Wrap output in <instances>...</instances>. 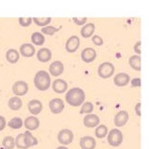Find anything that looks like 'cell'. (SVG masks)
<instances>
[{"mask_svg":"<svg viewBox=\"0 0 149 149\" xmlns=\"http://www.w3.org/2000/svg\"><path fill=\"white\" fill-rule=\"evenodd\" d=\"M52 86H53V90L55 93H57V94H63V93H65L68 89V83L65 80L56 79L54 81Z\"/></svg>","mask_w":149,"mask_h":149,"instance_id":"5bb4252c","label":"cell"},{"mask_svg":"<svg viewBox=\"0 0 149 149\" xmlns=\"http://www.w3.org/2000/svg\"><path fill=\"white\" fill-rule=\"evenodd\" d=\"M107 141L111 146L117 147L123 142V133L118 129L111 130L107 134Z\"/></svg>","mask_w":149,"mask_h":149,"instance_id":"3957f363","label":"cell"},{"mask_svg":"<svg viewBox=\"0 0 149 149\" xmlns=\"http://www.w3.org/2000/svg\"><path fill=\"white\" fill-rule=\"evenodd\" d=\"M36 53L35 47L31 43H24L20 47V54L24 57H31Z\"/></svg>","mask_w":149,"mask_h":149,"instance_id":"d6986e66","label":"cell"},{"mask_svg":"<svg viewBox=\"0 0 149 149\" xmlns=\"http://www.w3.org/2000/svg\"><path fill=\"white\" fill-rule=\"evenodd\" d=\"M34 84L40 91H46L51 86L50 74L45 70H39L34 77Z\"/></svg>","mask_w":149,"mask_h":149,"instance_id":"7a4b0ae2","label":"cell"},{"mask_svg":"<svg viewBox=\"0 0 149 149\" xmlns=\"http://www.w3.org/2000/svg\"><path fill=\"white\" fill-rule=\"evenodd\" d=\"M37 58H38V60L42 63L49 62L51 59H52V52H51V50L48 48H41L40 50L38 51Z\"/></svg>","mask_w":149,"mask_h":149,"instance_id":"ac0fdd59","label":"cell"},{"mask_svg":"<svg viewBox=\"0 0 149 149\" xmlns=\"http://www.w3.org/2000/svg\"><path fill=\"white\" fill-rule=\"evenodd\" d=\"M114 125L116 127H123L129 121V113L127 111H119L114 116Z\"/></svg>","mask_w":149,"mask_h":149,"instance_id":"7c38bea8","label":"cell"},{"mask_svg":"<svg viewBox=\"0 0 149 149\" xmlns=\"http://www.w3.org/2000/svg\"><path fill=\"white\" fill-rule=\"evenodd\" d=\"M2 146L5 149H13L15 147V139L12 136H6L2 141Z\"/></svg>","mask_w":149,"mask_h":149,"instance_id":"4316f807","label":"cell"},{"mask_svg":"<svg viewBox=\"0 0 149 149\" xmlns=\"http://www.w3.org/2000/svg\"><path fill=\"white\" fill-rule=\"evenodd\" d=\"M66 101L70 106L73 107H77L84 103V100H86V93L80 87H73L70 88L69 91L67 92L65 96Z\"/></svg>","mask_w":149,"mask_h":149,"instance_id":"6da1fadb","label":"cell"},{"mask_svg":"<svg viewBox=\"0 0 149 149\" xmlns=\"http://www.w3.org/2000/svg\"><path fill=\"white\" fill-rule=\"evenodd\" d=\"M94 110V106L91 103L90 101H86L82 105V108H81L80 113H91Z\"/></svg>","mask_w":149,"mask_h":149,"instance_id":"4dcf8cb0","label":"cell"},{"mask_svg":"<svg viewBox=\"0 0 149 149\" xmlns=\"http://www.w3.org/2000/svg\"><path fill=\"white\" fill-rule=\"evenodd\" d=\"M130 82V77L125 72L117 73L113 78V83L116 86H126Z\"/></svg>","mask_w":149,"mask_h":149,"instance_id":"8fae6325","label":"cell"},{"mask_svg":"<svg viewBox=\"0 0 149 149\" xmlns=\"http://www.w3.org/2000/svg\"><path fill=\"white\" fill-rule=\"evenodd\" d=\"M15 146L19 149H27L26 144H25L24 133H21L17 135V137L15 139Z\"/></svg>","mask_w":149,"mask_h":149,"instance_id":"f546056e","label":"cell"},{"mask_svg":"<svg viewBox=\"0 0 149 149\" xmlns=\"http://www.w3.org/2000/svg\"><path fill=\"white\" fill-rule=\"evenodd\" d=\"M114 70H116V68H114L113 63L103 62L99 66V69H97V73H99L100 77L103 78V79H108V78L112 77V76L113 75Z\"/></svg>","mask_w":149,"mask_h":149,"instance_id":"277c9868","label":"cell"},{"mask_svg":"<svg viewBox=\"0 0 149 149\" xmlns=\"http://www.w3.org/2000/svg\"><path fill=\"white\" fill-rule=\"evenodd\" d=\"M49 108L53 113L58 114V113H61L63 112L64 108H65V103H64V101L61 99H59V97H55V99H53V100H50Z\"/></svg>","mask_w":149,"mask_h":149,"instance_id":"52a82bcc","label":"cell"},{"mask_svg":"<svg viewBox=\"0 0 149 149\" xmlns=\"http://www.w3.org/2000/svg\"><path fill=\"white\" fill-rule=\"evenodd\" d=\"M129 64L131 67V69L140 71L141 70V56L138 54H134L132 56H130V58L129 59Z\"/></svg>","mask_w":149,"mask_h":149,"instance_id":"cb8c5ba5","label":"cell"},{"mask_svg":"<svg viewBox=\"0 0 149 149\" xmlns=\"http://www.w3.org/2000/svg\"><path fill=\"white\" fill-rule=\"evenodd\" d=\"M92 42L96 46H101L103 44V40H102V38L100 36L95 35V36H92Z\"/></svg>","mask_w":149,"mask_h":149,"instance_id":"e575fe53","label":"cell"},{"mask_svg":"<svg viewBox=\"0 0 149 149\" xmlns=\"http://www.w3.org/2000/svg\"><path fill=\"white\" fill-rule=\"evenodd\" d=\"M97 57V52L95 49H93L91 47L84 48L82 53H81V58L82 60L86 63H91L96 59Z\"/></svg>","mask_w":149,"mask_h":149,"instance_id":"ba28073f","label":"cell"},{"mask_svg":"<svg viewBox=\"0 0 149 149\" xmlns=\"http://www.w3.org/2000/svg\"><path fill=\"white\" fill-rule=\"evenodd\" d=\"M108 134V127L105 125H100L96 127L95 130V135L97 138L99 139H102L106 137V135Z\"/></svg>","mask_w":149,"mask_h":149,"instance_id":"83f0119b","label":"cell"},{"mask_svg":"<svg viewBox=\"0 0 149 149\" xmlns=\"http://www.w3.org/2000/svg\"><path fill=\"white\" fill-rule=\"evenodd\" d=\"M23 125H24V122L20 117L11 118L8 123V126L10 127V129H13V130H19L23 127Z\"/></svg>","mask_w":149,"mask_h":149,"instance_id":"484cf974","label":"cell"},{"mask_svg":"<svg viewBox=\"0 0 149 149\" xmlns=\"http://www.w3.org/2000/svg\"><path fill=\"white\" fill-rule=\"evenodd\" d=\"M73 137H74L73 132L69 129H63L59 131L57 134L58 142L65 146L72 143V141H73Z\"/></svg>","mask_w":149,"mask_h":149,"instance_id":"5b68a950","label":"cell"},{"mask_svg":"<svg viewBox=\"0 0 149 149\" xmlns=\"http://www.w3.org/2000/svg\"><path fill=\"white\" fill-rule=\"evenodd\" d=\"M133 50H134V52L137 54L138 55L141 54V41H137L135 43V45H134V47H133Z\"/></svg>","mask_w":149,"mask_h":149,"instance_id":"8d00e7d4","label":"cell"},{"mask_svg":"<svg viewBox=\"0 0 149 149\" xmlns=\"http://www.w3.org/2000/svg\"><path fill=\"white\" fill-rule=\"evenodd\" d=\"M72 21H73L74 24L77 25H84L86 23L87 18L86 17H81V18H79V17H73V18H72Z\"/></svg>","mask_w":149,"mask_h":149,"instance_id":"836d02e7","label":"cell"},{"mask_svg":"<svg viewBox=\"0 0 149 149\" xmlns=\"http://www.w3.org/2000/svg\"><path fill=\"white\" fill-rule=\"evenodd\" d=\"M12 92L16 97L24 96L28 92V84L24 81H17L12 86Z\"/></svg>","mask_w":149,"mask_h":149,"instance_id":"8992f818","label":"cell"},{"mask_svg":"<svg viewBox=\"0 0 149 149\" xmlns=\"http://www.w3.org/2000/svg\"><path fill=\"white\" fill-rule=\"evenodd\" d=\"M63 71H64V64L59 60L54 61L49 66V72L52 76H55L56 77V76L61 75L63 73Z\"/></svg>","mask_w":149,"mask_h":149,"instance_id":"4fadbf2b","label":"cell"},{"mask_svg":"<svg viewBox=\"0 0 149 149\" xmlns=\"http://www.w3.org/2000/svg\"><path fill=\"white\" fill-rule=\"evenodd\" d=\"M31 41L35 45L41 46L45 42V37L40 32H34L31 36Z\"/></svg>","mask_w":149,"mask_h":149,"instance_id":"d4e9b609","label":"cell"},{"mask_svg":"<svg viewBox=\"0 0 149 149\" xmlns=\"http://www.w3.org/2000/svg\"><path fill=\"white\" fill-rule=\"evenodd\" d=\"M20 58V54L17 50L15 49H8L6 53V59L8 63L10 64H15L19 61Z\"/></svg>","mask_w":149,"mask_h":149,"instance_id":"ffe728a7","label":"cell"},{"mask_svg":"<svg viewBox=\"0 0 149 149\" xmlns=\"http://www.w3.org/2000/svg\"><path fill=\"white\" fill-rule=\"evenodd\" d=\"M80 46V39L77 36H71L66 42V50L68 53H74Z\"/></svg>","mask_w":149,"mask_h":149,"instance_id":"30bf717a","label":"cell"},{"mask_svg":"<svg viewBox=\"0 0 149 149\" xmlns=\"http://www.w3.org/2000/svg\"><path fill=\"white\" fill-rule=\"evenodd\" d=\"M59 30V28H55L54 26H45L43 28H41V33L45 34L47 36H53L54 33H56Z\"/></svg>","mask_w":149,"mask_h":149,"instance_id":"d6a6232c","label":"cell"},{"mask_svg":"<svg viewBox=\"0 0 149 149\" xmlns=\"http://www.w3.org/2000/svg\"><path fill=\"white\" fill-rule=\"evenodd\" d=\"M141 106H142L141 102H139V103H137V104H136V106H135V113H136V114H137L138 116H142V113H141Z\"/></svg>","mask_w":149,"mask_h":149,"instance_id":"f35d334b","label":"cell"},{"mask_svg":"<svg viewBox=\"0 0 149 149\" xmlns=\"http://www.w3.org/2000/svg\"><path fill=\"white\" fill-rule=\"evenodd\" d=\"M55 149H69L67 146H59V147H57V148H55Z\"/></svg>","mask_w":149,"mask_h":149,"instance_id":"ab89813d","label":"cell"},{"mask_svg":"<svg viewBox=\"0 0 149 149\" xmlns=\"http://www.w3.org/2000/svg\"><path fill=\"white\" fill-rule=\"evenodd\" d=\"M40 125V122L39 120V118H37L36 116H28L24 121V126L28 130H36L39 129Z\"/></svg>","mask_w":149,"mask_h":149,"instance_id":"2e32d148","label":"cell"},{"mask_svg":"<svg viewBox=\"0 0 149 149\" xmlns=\"http://www.w3.org/2000/svg\"><path fill=\"white\" fill-rule=\"evenodd\" d=\"M80 146L82 149H95L96 140L91 136H84L80 139Z\"/></svg>","mask_w":149,"mask_h":149,"instance_id":"9a60e30c","label":"cell"},{"mask_svg":"<svg viewBox=\"0 0 149 149\" xmlns=\"http://www.w3.org/2000/svg\"><path fill=\"white\" fill-rule=\"evenodd\" d=\"M100 122V117L94 113H88L84 118V126L86 127H97Z\"/></svg>","mask_w":149,"mask_h":149,"instance_id":"9c48e42d","label":"cell"},{"mask_svg":"<svg viewBox=\"0 0 149 149\" xmlns=\"http://www.w3.org/2000/svg\"><path fill=\"white\" fill-rule=\"evenodd\" d=\"M24 137L25 144H26L27 148L31 147V146H37L38 143H39L38 139L34 137V136L32 135V133L29 130H26L24 133Z\"/></svg>","mask_w":149,"mask_h":149,"instance_id":"603a6c76","label":"cell"},{"mask_svg":"<svg viewBox=\"0 0 149 149\" xmlns=\"http://www.w3.org/2000/svg\"><path fill=\"white\" fill-rule=\"evenodd\" d=\"M130 86L132 87H140L141 86V79L133 78L132 80H130Z\"/></svg>","mask_w":149,"mask_h":149,"instance_id":"d590c367","label":"cell"},{"mask_svg":"<svg viewBox=\"0 0 149 149\" xmlns=\"http://www.w3.org/2000/svg\"><path fill=\"white\" fill-rule=\"evenodd\" d=\"M42 107H43L42 103L39 100H32L27 104L28 111L32 114H34V116H37V114L40 113V112L42 111Z\"/></svg>","mask_w":149,"mask_h":149,"instance_id":"e0dca14e","label":"cell"},{"mask_svg":"<svg viewBox=\"0 0 149 149\" xmlns=\"http://www.w3.org/2000/svg\"><path fill=\"white\" fill-rule=\"evenodd\" d=\"M6 125H7V122H6L5 117L0 116V131H2L4 129H5Z\"/></svg>","mask_w":149,"mask_h":149,"instance_id":"74e56055","label":"cell"},{"mask_svg":"<svg viewBox=\"0 0 149 149\" xmlns=\"http://www.w3.org/2000/svg\"><path fill=\"white\" fill-rule=\"evenodd\" d=\"M95 32V24L93 23H89L84 25V27L81 29V36L83 38H90L93 36V34Z\"/></svg>","mask_w":149,"mask_h":149,"instance_id":"44dd1931","label":"cell"},{"mask_svg":"<svg viewBox=\"0 0 149 149\" xmlns=\"http://www.w3.org/2000/svg\"><path fill=\"white\" fill-rule=\"evenodd\" d=\"M19 24L23 27H27L32 24V18L31 17H20L18 19Z\"/></svg>","mask_w":149,"mask_h":149,"instance_id":"1f68e13d","label":"cell"},{"mask_svg":"<svg viewBox=\"0 0 149 149\" xmlns=\"http://www.w3.org/2000/svg\"><path fill=\"white\" fill-rule=\"evenodd\" d=\"M23 106V100L19 97H12L8 100V107L12 111H18L22 108Z\"/></svg>","mask_w":149,"mask_h":149,"instance_id":"7402d4cb","label":"cell"},{"mask_svg":"<svg viewBox=\"0 0 149 149\" xmlns=\"http://www.w3.org/2000/svg\"><path fill=\"white\" fill-rule=\"evenodd\" d=\"M32 21L37 25H39V26L45 27V26H47V25L51 23L52 18H51V17H47V18H38V17H33Z\"/></svg>","mask_w":149,"mask_h":149,"instance_id":"f1b7e54d","label":"cell"}]
</instances>
